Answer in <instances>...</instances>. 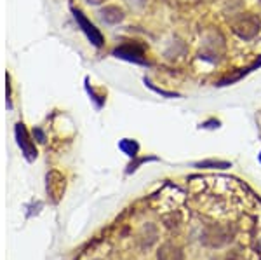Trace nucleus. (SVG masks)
Returning <instances> with one entry per match:
<instances>
[{
	"mask_svg": "<svg viewBox=\"0 0 261 260\" xmlns=\"http://www.w3.org/2000/svg\"><path fill=\"white\" fill-rule=\"evenodd\" d=\"M259 27H261V23L256 14H242V16H239V18H235L233 23H231L233 33L244 40L254 39L259 33Z\"/></svg>",
	"mask_w": 261,
	"mask_h": 260,
	"instance_id": "nucleus-1",
	"label": "nucleus"
},
{
	"mask_svg": "<svg viewBox=\"0 0 261 260\" xmlns=\"http://www.w3.org/2000/svg\"><path fill=\"white\" fill-rule=\"evenodd\" d=\"M73 18L79 23L81 30L86 33L87 39L91 40V44L96 45V48H101V45H103V42H105V39H103V35H101V32L98 30V28H96L94 25H92L91 21L87 19L79 9H73Z\"/></svg>",
	"mask_w": 261,
	"mask_h": 260,
	"instance_id": "nucleus-2",
	"label": "nucleus"
},
{
	"mask_svg": "<svg viewBox=\"0 0 261 260\" xmlns=\"http://www.w3.org/2000/svg\"><path fill=\"white\" fill-rule=\"evenodd\" d=\"M113 56L115 58H122V60L127 61H134V63H141V65H146L145 60V51H143L141 45L138 44H124L120 48H117L113 51Z\"/></svg>",
	"mask_w": 261,
	"mask_h": 260,
	"instance_id": "nucleus-3",
	"label": "nucleus"
},
{
	"mask_svg": "<svg viewBox=\"0 0 261 260\" xmlns=\"http://www.w3.org/2000/svg\"><path fill=\"white\" fill-rule=\"evenodd\" d=\"M204 238L205 245H211V246H221L225 243H228L231 240V232L226 227H220V225H211L204 230L202 234Z\"/></svg>",
	"mask_w": 261,
	"mask_h": 260,
	"instance_id": "nucleus-4",
	"label": "nucleus"
},
{
	"mask_svg": "<svg viewBox=\"0 0 261 260\" xmlns=\"http://www.w3.org/2000/svg\"><path fill=\"white\" fill-rule=\"evenodd\" d=\"M157 258L159 260H183V250H181V246L174 245L172 241H167L159 248Z\"/></svg>",
	"mask_w": 261,
	"mask_h": 260,
	"instance_id": "nucleus-5",
	"label": "nucleus"
},
{
	"mask_svg": "<svg viewBox=\"0 0 261 260\" xmlns=\"http://www.w3.org/2000/svg\"><path fill=\"white\" fill-rule=\"evenodd\" d=\"M16 136H18V144H19L21 149H23L24 156H27L28 159L37 157V149L30 144V141H28L27 129H24V126H23V124H18V126H16Z\"/></svg>",
	"mask_w": 261,
	"mask_h": 260,
	"instance_id": "nucleus-6",
	"label": "nucleus"
},
{
	"mask_svg": "<svg viewBox=\"0 0 261 260\" xmlns=\"http://www.w3.org/2000/svg\"><path fill=\"white\" fill-rule=\"evenodd\" d=\"M101 18H103V21H107V23L115 25L124 19V14H122V11L119 7L108 6V7H105V9H101Z\"/></svg>",
	"mask_w": 261,
	"mask_h": 260,
	"instance_id": "nucleus-7",
	"label": "nucleus"
},
{
	"mask_svg": "<svg viewBox=\"0 0 261 260\" xmlns=\"http://www.w3.org/2000/svg\"><path fill=\"white\" fill-rule=\"evenodd\" d=\"M119 147H120L122 152H125L130 157H136L138 150H140V145H138L134 140H122L119 144Z\"/></svg>",
	"mask_w": 261,
	"mask_h": 260,
	"instance_id": "nucleus-8",
	"label": "nucleus"
},
{
	"mask_svg": "<svg viewBox=\"0 0 261 260\" xmlns=\"http://www.w3.org/2000/svg\"><path fill=\"white\" fill-rule=\"evenodd\" d=\"M145 84L150 87L151 91H155V93H159V94H162V96H166V98H178V93H172V91H166V89H161V87H157V86H153L148 79H145Z\"/></svg>",
	"mask_w": 261,
	"mask_h": 260,
	"instance_id": "nucleus-9",
	"label": "nucleus"
},
{
	"mask_svg": "<svg viewBox=\"0 0 261 260\" xmlns=\"http://www.w3.org/2000/svg\"><path fill=\"white\" fill-rule=\"evenodd\" d=\"M199 168H230L228 162H220V161H204V162H199L197 164Z\"/></svg>",
	"mask_w": 261,
	"mask_h": 260,
	"instance_id": "nucleus-10",
	"label": "nucleus"
},
{
	"mask_svg": "<svg viewBox=\"0 0 261 260\" xmlns=\"http://www.w3.org/2000/svg\"><path fill=\"white\" fill-rule=\"evenodd\" d=\"M127 2L129 4H134V6H145V4H146V0H127Z\"/></svg>",
	"mask_w": 261,
	"mask_h": 260,
	"instance_id": "nucleus-11",
	"label": "nucleus"
},
{
	"mask_svg": "<svg viewBox=\"0 0 261 260\" xmlns=\"http://www.w3.org/2000/svg\"><path fill=\"white\" fill-rule=\"evenodd\" d=\"M87 2H91V4H99V2H103V0H87Z\"/></svg>",
	"mask_w": 261,
	"mask_h": 260,
	"instance_id": "nucleus-12",
	"label": "nucleus"
},
{
	"mask_svg": "<svg viewBox=\"0 0 261 260\" xmlns=\"http://www.w3.org/2000/svg\"><path fill=\"white\" fill-rule=\"evenodd\" d=\"M259 162H261V154H259Z\"/></svg>",
	"mask_w": 261,
	"mask_h": 260,
	"instance_id": "nucleus-13",
	"label": "nucleus"
}]
</instances>
